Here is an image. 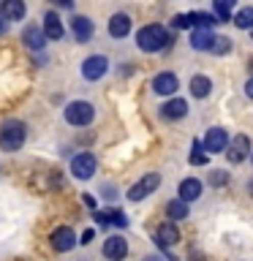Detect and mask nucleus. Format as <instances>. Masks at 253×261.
<instances>
[{
	"mask_svg": "<svg viewBox=\"0 0 253 261\" xmlns=\"http://www.w3.org/2000/svg\"><path fill=\"white\" fill-rule=\"evenodd\" d=\"M136 44L142 52H161V49H169L174 44V36L163 24H147L136 33Z\"/></svg>",
	"mask_w": 253,
	"mask_h": 261,
	"instance_id": "nucleus-1",
	"label": "nucleus"
},
{
	"mask_svg": "<svg viewBox=\"0 0 253 261\" xmlns=\"http://www.w3.org/2000/svg\"><path fill=\"white\" fill-rule=\"evenodd\" d=\"M24 136H28V128H24L22 120H6L3 125H0V150L3 152L22 150Z\"/></svg>",
	"mask_w": 253,
	"mask_h": 261,
	"instance_id": "nucleus-2",
	"label": "nucleus"
},
{
	"mask_svg": "<svg viewBox=\"0 0 253 261\" xmlns=\"http://www.w3.org/2000/svg\"><path fill=\"white\" fill-rule=\"evenodd\" d=\"M215 22H220L218 16L212 14H204V11H191V14H177L171 24H174L177 30H188V28H212Z\"/></svg>",
	"mask_w": 253,
	"mask_h": 261,
	"instance_id": "nucleus-3",
	"label": "nucleus"
},
{
	"mask_svg": "<svg viewBox=\"0 0 253 261\" xmlns=\"http://www.w3.org/2000/svg\"><path fill=\"white\" fill-rule=\"evenodd\" d=\"M95 117V109H93V103H87V101H73L65 106V120L71 122V125H90Z\"/></svg>",
	"mask_w": 253,
	"mask_h": 261,
	"instance_id": "nucleus-4",
	"label": "nucleus"
},
{
	"mask_svg": "<svg viewBox=\"0 0 253 261\" xmlns=\"http://www.w3.org/2000/svg\"><path fill=\"white\" fill-rule=\"evenodd\" d=\"M95 166H98L95 155H90V152H79L77 158L71 161V174L77 177V179H90V177L95 174Z\"/></svg>",
	"mask_w": 253,
	"mask_h": 261,
	"instance_id": "nucleus-5",
	"label": "nucleus"
},
{
	"mask_svg": "<svg viewBox=\"0 0 253 261\" xmlns=\"http://www.w3.org/2000/svg\"><path fill=\"white\" fill-rule=\"evenodd\" d=\"M106 71H109V60H106L104 55H93V57H87V60L82 63V76L90 79V82L101 79Z\"/></svg>",
	"mask_w": 253,
	"mask_h": 261,
	"instance_id": "nucleus-6",
	"label": "nucleus"
},
{
	"mask_svg": "<svg viewBox=\"0 0 253 261\" xmlns=\"http://www.w3.org/2000/svg\"><path fill=\"white\" fill-rule=\"evenodd\" d=\"M158 185H161V177H158V174H144L136 185H131L128 199H131V201H142L144 196H150Z\"/></svg>",
	"mask_w": 253,
	"mask_h": 261,
	"instance_id": "nucleus-7",
	"label": "nucleus"
},
{
	"mask_svg": "<svg viewBox=\"0 0 253 261\" xmlns=\"http://www.w3.org/2000/svg\"><path fill=\"white\" fill-rule=\"evenodd\" d=\"M253 150H250V139L240 134V136H234L232 142H229V152H226V158L232 161V163H242L245 158H248Z\"/></svg>",
	"mask_w": 253,
	"mask_h": 261,
	"instance_id": "nucleus-8",
	"label": "nucleus"
},
{
	"mask_svg": "<svg viewBox=\"0 0 253 261\" xmlns=\"http://www.w3.org/2000/svg\"><path fill=\"white\" fill-rule=\"evenodd\" d=\"M229 147V134L223 128H210L207 130V136H204V150H207L210 155H215V152H223Z\"/></svg>",
	"mask_w": 253,
	"mask_h": 261,
	"instance_id": "nucleus-9",
	"label": "nucleus"
},
{
	"mask_svg": "<svg viewBox=\"0 0 253 261\" xmlns=\"http://www.w3.org/2000/svg\"><path fill=\"white\" fill-rule=\"evenodd\" d=\"M73 245H77V234H73L68 226H57L52 231V248L57 253H68Z\"/></svg>",
	"mask_w": 253,
	"mask_h": 261,
	"instance_id": "nucleus-10",
	"label": "nucleus"
},
{
	"mask_svg": "<svg viewBox=\"0 0 253 261\" xmlns=\"http://www.w3.org/2000/svg\"><path fill=\"white\" fill-rule=\"evenodd\" d=\"M104 256L109 258V261H122L128 256V242L122 240V237H109V240L104 242Z\"/></svg>",
	"mask_w": 253,
	"mask_h": 261,
	"instance_id": "nucleus-11",
	"label": "nucleus"
},
{
	"mask_svg": "<svg viewBox=\"0 0 253 261\" xmlns=\"http://www.w3.org/2000/svg\"><path fill=\"white\" fill-rule=\"evenodd\" d=\"M177 87H180V82H177L174 73H169V71H163V73H158V76L153 79V90L158 95H174Z\"/></svg>",
	"mask_w": 253,
	"mask_h": 261,
	"instance_id": "nucleus-12",
	"label": "nucleus"
},
{
	"mask_svg": "<svg viewBox=\"0 0 253 261\" xmlns=\"http://www.w3.org/2000/svg\"><path fill=\"white\" fill-rule=\"evenodd\" d=\"M71 30H73V38H77L79 44H87V41L93 38V22H90L87 16H73Z\"/></svg>",
	"mask_w": 253,
	"mask_h": 261,
	"instance_id": "nucleus-13",
	"label": "nucleus"
},
{
	"mask_svg": "<svg viewBox=\"0 0 253 261\" xmlns=\"http://www.w3.org/2000/svg\"><path fill=\"white\" fill-rule=\"evenodd\" d=\"M218 36H212L210 28H196L193 36H191V46L196 49V52H207V49H212V44H215Z\"/></svg>",
	"mask_w": 253,
	"mask_h": 261,
	"instance_id": "nucleus-14",
	"label": "nucleus"
},
{
	"mask_svg": "<svg viewBox=\"0 0 253 261\" xmlns=\"http://www.w3.org/2000/svg\"><path fill=\"white\" fill-rule=\"evenodd\" d=\"M155 240H158L161 248H171V245L180 242V231L174 223H161L158 231H155Z\"/></svg>",
	"mask_w": 253,
	"mask_h": 261,
	"instance_id": "nucleus-15",
	"label": "nucleus"
},
{
	"mask_svg": "<svg viewBox=\"0 0 253 261\" xmlns=\"http://www.w3.org/2000/svg\"><path fill=\"white\" fill-rule=\"evenodd\" d=\"M0 16H3L6 22H19L24 16V3L22 0H3V3H0Z\"/></svg>",
	"mask_w": 253,
	"mask_h": 261,
	"instance_id": "nucleus-16",
	"label": "nucleus"
},
{
	"mask_svg": "<svg viewBox=\"0 0 253 261\" xmlns=\"http://www.w3.org/2000/svg\"><path fill=\"white\" fill-rule=\"evenodd\" d=\"M131 33V16L128 14H114L109 19V36L112 38H125Z\"/></svg>",
	"mask_w": 253,
	"mask_h": 261,
	"instance_id": "nucleus-17",
	"label": "nucleus"
},
{
	"mask_svg": "<svg viewBox=\"0 0 253 261\" xmlns=\"http://www.w3.org/2000/svg\"><path fill=\"white\" fill-rule=\"evenodd\" d=\"M44 33H46V38L49 41H60L63 38V22H60V16H57L55 11H49L46 16H44Z\"/></svg>",
	"mask_w": 253,
	"mask_h": 261,
	"instance_id": "nucleus-18",
	"label": "nucleus"
},
{
	"mask_svg": "<svg viewBox=\"0 0 253 261\" xmlns=\"http://www.w3.org/2000/svg\"><path fill=\"white\" fill-rule=\"evenodd\" d=\"M163 117L166 120H180V117H185L188 114V101H183V98H171V101L163 103Z\"/></svg>",
	"mask_w": 253,
	"mask_h": 261,
	"instance_id": "nucleus-19",
	"label": "nucleus"
},
{
	"mask_svg": "<svg viewBox=\"0 0 253 261\" xmlns=\"http://www.w3.org/2000/svg\"><path fill=\"white\" fill-rule=\"evenodd\" d=\"M22 41H24V44H28L30 49H44L49 38H46V33H44V30H38L36 24H30V28H24Z\"/></svg>",
	"mask_w": 253,
	"mask_h": 261,
	"instance_id": "nucleus-20",
	"label": "nucleus"
},
{
	"mask_svg": "<svg viewBox=\"0 0 253 261\" xmlns=\"http://www.w3.org/2000/svg\"><path fill=\"white\" fill-rule=\"evenodd\" d=\"M95 223H98V226L114 223V226H122V228H125V226H128V218L122 215V212H117V210H101V212H95Z\"/></svg>",
	"mask_w": 253,
	"mask_h": 261,
	"instance_id": "nucleus-21",
	"label": "nucleus"
},
{
	"mask_svg": "<svg viewBox=\"0 0 253 261\" xmlns=\"http://www.w3.org/2000/svg\"><path fill=\"white\" fill-rule=\"evenodd\" d=\"M201 196V182L199 179H193V177H188L180 182V199L183 201H196Z\"/></svg>",
	"mask_w": 253,
	"mask_h": 261,
	"instance_id": "nucleus-22",
	"label": "nucleus"
},
{
	"mask_svg": "<svg viewBox=\"0 0 253 261\" xmlns=\"http://www.w3.org/2000/svg\"><path fill=\"white\" fill-rule=\"evenodd\" d=\"M166 215H169L171 220H185V218H188V201L171 199V201L166 204Z\"/></svg>",
	"mask_w": 253,
	"mask_h": 261,
	"instance_id": "nucleus-23",
	"label": "nucleus"
},
{
	"mask_svg": "<svg viewBox=\"0 0 253 261\" xmlns=\"http://www.w3.org/2000/svg\"><path fill=\"white\" fill-rule=\"evenodd\" d=\"M210 90H212V82L207 76H193L191 79V95L193 98H207Z\"/></svg>",
	"mask_w": 253,
	"mask_h": 261,
	"instance_id": "nucleus-24",
	"label": "nucleus"
},
{
	"mask_svg": "<svg viewBox=\"0 0 253 261\" xmlns=\"http://www.w3.org/2000/svg\"><path fill=\"white\" fill-rule=\"evenodd\" d=\"M240 30H250L253 28V6H245V8H240V11L234 14V19H232Z\"/></svg>",
	"mask_w": 253,
	"mask_h": 261,
	"instance_id": "nucleus-25",
	"label": "nucleus"
},
{
	"mask_svg": "<svg viewBox=\"0 0 253 261\" xmlns=\"http://www.w3.org/2000/svg\"><path fill=\"white\" fill-rule=\"evenodd\" d=\"M237 0H212V6H215V16L220 22H229L232 19V8H234Z\"/></svg>",
	"mask_w": 253,
	"mask_h": 261,
	"instance_id": "nucleus-26",
	"label": "nucleus"
},
{
	"mask_svg": "<svg viewBox=\"0 0 253 261\" xmlns=\"http://www.w3.org/2000/svg\"><path fill=\"white\" fill-rule=\"evenodd\" d=\"M210 161V152L204 150V144H199V142H193V152H191V163L193 166H204V163Z\"/></svg>",
	"mask_w": 253,
	"mask_h": 261,
	"instance_id": "nucleus-27",
	"label": "nucleus"
},
{
	"mask_svg": "<svg viewBox=\"0 0 253 261\" xmlns=\"http://www.w3.org/2000/svg\"><path fill=\"white\" fill-rule=\"evenodd\" d=\"M210 52H215V55H229V52H232V41H229V38H223V36H218Z\"/></svg>",
	"mask_w": 253,
	"mask_h": 261,
	"instance_id": "nucleus-28",
	"label": "nucleus"
},
{
	"mask_svg": "<svg viewBox=\"0 0 253 261\" xmlns=\"http://www.w3.org/2000/svg\"><path fill=\"white\" fill-rule=\"evenodd\" d=\"M210 182H212V185H218V188H220V185H226V182H229L226 171H220V169H215V171H212V174H210Z\"/></svg>",
	"mask_w": 253,
	"mask_h": 261,
	"instance_id": "nucleus-29",
	"label": "nucleus"
},
{
	"mask_svg": "<svg viewBox=\"0 0 253 261\" xmlns=\"http://www.w3.org/2000/svg\"><path fill=\"white\" fill-rule=\"evenodd\" d=\"M93 237H95V234H93V228H87V231L82 234V240H79V242H82V245H90V242H93Z\"/></svg>",
	"mask_w": 253,
	"mask_h": 261,
	"instance_id": "nucleus-30",
	"label": "nucleus"
},
{
	"mask_svg": "<svg viewBox=\"0 0 253 261\" xmlns=\"http://www.w3.org/2000/svg\"><path fill=\"white\" fill-rule=\"evenodd\" d=\"M52 3H57L60 8H71V6H73V0H52Z\"/></svg>",
	"mask_w": 253,
	"mask_h": 261,
	"instance_id": "nucleus-31",
	"label": "nucleus"
},
{
	"mask_svg": "<svg viewBox=\"0 0 253 261\" xmlns=\"http://www.w3.org/2000/svg\"><path fill=\"white\" fill-rule=\"evenodd\" d=\"M245 93H248V98H253V76L248 79V85H245Z\"/></svg>",
	"mask_w": 253,
	"mask_h": 261,
	"instance_id": "nucleus-32",
	"label": "nucleus"
},
{
	"mask_svg": "<svg viewBox=\"0 0 253 261\" xmlns=\"http://www.w3.org/2000/svg\"><path fill=\"white\" fill-rule=\"evenodd\" d=\"M85 204H87V207H95V199L90 193H85Z\"/></svg>",
	"mask_w": 253,
	"mask_h": 261,
	"instance_id": "nucleus-33",
	"label": "nucleus"
},
{
	"mask_svg": "<svg viewBox=\"0 0 253 261\" xmlns=\"http://www.w3.org/2000/svg\"><path fill=\"white\" fill-rule=\"evenodd\" d=\"M3 33H6V19L0 16V36H3Z\"/></svg>",
	"mask_w": 253,
	"mask_h": 261,
	"instance_id": "nucleus-34",
	"label": "nucleus"
},
{
	"mask_svg": "<svg viewBox=\"0 0 253 261\" xmlns=\"http://www.w3.org/2000/svg\"><path fill=\"white\" fill-rule=\"evenodd\" d=\"M250 71H253V57H250Z\"/></svg>",
	"mask_w": 253,
	"mask_h": 261,
	"instance_id": "nucleus-35",
	"label": "nucleus"
},
{
	"mask_svg": "<svg viewBox=\"0 0 253 261\" xmlns=\"http://www.w3.org/2000/svg\"><path fill=\"white\" fill-rule=\"evenodd\" d=\"M250 36H253V28H250Z\"/></svg>",
	"mask_w": 253,
	"mask_h": 261,
	"instance_id": "nucleus-36",
	"label": "nucleus"
},
{
	"mask_svg": "<svg viewBox=\"0 0 253 261\" xmlns=\"http://www.w3.org/2000/svg\"><path fill=\"white\" fill-rule=\"evenodd\" d=\"M250 158H253V152H250Z\"/></svg>",
	"mask_w": 253,
	"mask_h": 261,
	"instance_id": "nucleus-37",
	"label": "nucleus"
}]
</instances>
